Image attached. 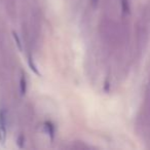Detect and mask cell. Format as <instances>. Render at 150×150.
Masks as SVG:
<instances>
[{
	"mask_svg": "<svg viewBox=\"0 0 150 150\" xmlns=\"http://www.w3.org/2000/svg\"><path fill=\"white\" fill-rule=\"evenodd\" d=\"M6 122L3 111H0V142L4 144L6 141Z\"/></svg>",
	"mask_w": 150,
	"mask_h": 150,
	"instance_id": "1",
	"label": "cell"
},
{
	"mask_svg": "<svg viewBox=\"0 0 150 150\" xmlns=\"http://www.w3.org/2000/svg\"><path fill=\"white\" fill-rule=\"evenodd\" d=\"M20 83H21V94L24 95L26 93V78L24 77V76H22L21 77V81H20Z\"/></svg>",
	"mask_w": 150,
	"mask_h": 150,
	"instance_id": "2",
	"label": "cell"
},
{
	"mask_svg": "<svg viewBox=\"0 0 150 150\" xmlns=\"http://www.w3.org/2000/svg\"><path fill=\"white\" fill-rule=\"evenodd\" d=\"M13 38H15V40H17V44H18V46H19V48L20 50H22L21 41H20V38H19V36H18L17 33H13Z\"/></svg>",
	"mask_w": 150,
	"mask_h": 150,
	"instance_id": "3",
	"label": "cell"
}]
</instances>
